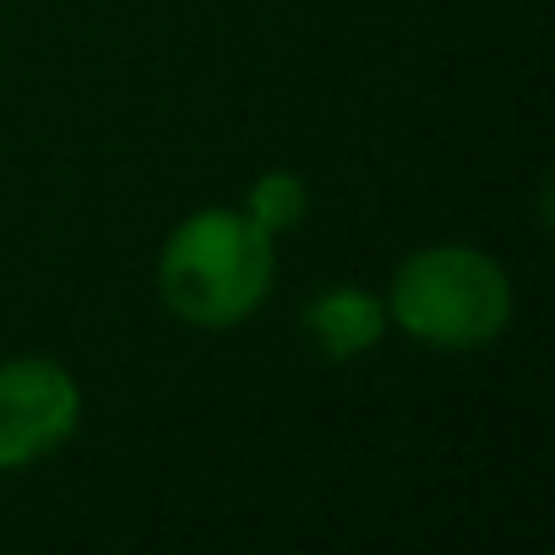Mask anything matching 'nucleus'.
<instances>
[{
	"label": "nucleus",
	"instance_id": "1",
	"mask_svg": "<svg viewBox=\"0 0 555 555\" xmlns=\"http://www.w3.org/2000/svg\"><path fill=\"white\" fill-rule=\"evenodd\" d=\"M153 284L175 322L229 333L267 306L278 284V240L240 207H196L169 229Z\"/></svg>",
	"mask_w": 555,
	"mask_h": 555
},
{
	"label": "nucleus",
	"instance_id": "2",
	"mask_svg": "<svg viewBox=\"0 0 555 555\" xmlns=\"http://www.w3.org/2000/svg\"><path fill=\"white\" fill-rule=\"evenodd\" d=\"M387 322L436 354H485L517 317V289L501 256L468 240L409 250L387 284Z\"/></svg>",
	"mask_w": 555,
	"mask_h": 555
},
{
	"label": "nucleus",
	"instance_id": "3",
	"mask_svg": "<svg viewBox=\"0 0 555 555\" xmlns=\"http://www.w3.org/2000/svg\"><path fill=\"white\" fill-rule=\"evenodd\" d=\"M82 430V382L50 354L0 360V474H28Z\"/></svg>",
	"mask_w": 555,
	"mask_h": 555
},
{
	"label": "nucleus",
	"instance_id": "4",
	"mask_svg": "<svg viewBox=\"0 0 555 555\" xmlns=\"http://www.w3.org/2000/svg\"><path fill=\"white\" fill-rule=\"evenodd\" d=\"M300 333L327 365H349V360H365L371 349H382L392 322H387L382 289L338 278V284L311 289V300L300 306Z\"/></svg>",
	"mask_w": 555,
	"mask_h": 555
},
{
	"label": "nucleus",
	"instance_id": "5",
	"mask_svg": "<svg viewBox=\"0 0 555 555\" xmlns=\"http://www.w3.org/2000/svg\"><path fill=\"white\" fill-rule=\"evenodd\" d=\"M240 212H245L256 229H267L272 240H284L289 229H300V223L311 218V185H306L295 169H261V175L245 185Z\"/></svg>",
	"mask_w": 555,
	"mask_h": 555
}]
</instances>
